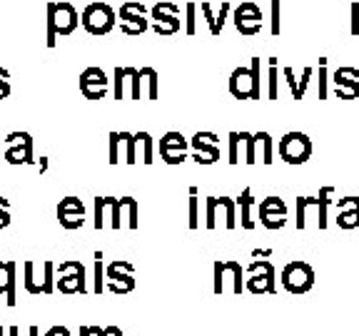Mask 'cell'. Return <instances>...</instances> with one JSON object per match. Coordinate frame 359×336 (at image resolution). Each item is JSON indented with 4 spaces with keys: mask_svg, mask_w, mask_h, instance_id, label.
<instances>
[{
    "mask_svg": "<svg viewBox=\"0 0 359 336\" xmlns=\"http://www.w3.org/2000/svg\"><path fill=\"white\" fill-rule=\"evenodd\" d=\"M45 13H48V35H45V45L48 48H55L57 38L60 35H70L75 33V28L80 25V15L75 10L73 3H67V0H60V3H48L45 6Z\"/></svg>",
    "mask_w": 359,
    "mask_h": 336,
    "instance_id": "6da1fadb",
    "label": "cell"
},
{
    "mask_svg": "<svg viewBox=\"0 0 359 336\" xmlns=\"http://www.w3.org/2000/svg\"><path fill=\"white\" fill-rule=\"evenodd\" d=\"M230 95L235 100H259L262 85H259V57H252L250 67H235L230 75Z\"/></svg>",
    "mask_w": 359,
    "mask_h": 336,
    "instance_id": "7a4b0ae2",
    "label": "cell"
},
{
    "mask_svg": "<svg viewBox=\"0 0 359 336\" xmlns=\"http://www.w3.org/2000/svg\"><path fill=\"white\" fill-rule=\"evenodd\" d=\"M22 286L28 294H53L55 291V262H22Z\"/></svg>",
    "mask_w": 359,
    "mask_h": 336,
    "instance_id": "3957f363",
    "label": "cell"
},
{
    "mask_svg": "<svg viewBox=\"0 0 359 336\" xmlns=\"http://www.w3.org/2000/svg\"><path fill=\"white\" fill-rule=\"evenodd\" d=\"M55 289L62 294H88V272L78 259L55 264Z\"/></svg>",
    "mask_w": 359,
    "mask_h": 336,
    "instance_id": "277c9868",
    "label": "cell"
},
{
    "mask_svg": "<svg viewBox=\"0 0 359 336\" xmlns=\"http://www.w3.org/2000/svg\"><path fill=\"white\" fill-rule=\"evenodd\" d=\"M230 289L232 294H242L245 291V269L235 259H217L215 262V294H222V291Z\"/></svg>",
    "mask_w": 359,
    "mask_h": 336,
    "instance_id": "5b68a950",
    "label": "cell"
},
{
    "mask_svg": "<svg viewBox=\"0 0 359 336\" xmlns=\"http://www.w3.org/2000/svg\"><path fill=\"white\" fill-rule=\"evenodd\" d=\"M118 22V13L112 10L107 3H90L85 10L80 13V25L88 30L90 35H107Z\"/></svg>",
    "mask_w": 359,
    "mask_h": 336,
    "instance_id": "8992f818",
    "label": "cell"
},
{
    "mask_svg": "<svg viewBox=\"0 0 359 336\" xmlns=\"http://www.w3.org/2000/svg\"><path fill=\"white\" fill-rule=\"evenodd\" d=\"M280 281L285 286V291H290V294H307L314 286V269L307 262H302V259H294V262L282 267Z\"/></svg>",
    "mask_w": 359,
    "mask_h": 336,
    "instance_id": "52a82bcc",
    "label": "cell"
},
{
    "mask_svg": "<svg viewBox=\"0 0 359 336\" xmlns=\"http://www.w3.org/2000/svg\"><path fill=\"white\" fill-rule=\"evenodd\" d=\"M250 276L245 279V289L250 291V294H275L277 291V272L275 267H272V262H267V259H255L252 264H250Z\"/></svg>",
    "mask_w": 359,
    "mask_h": 336,
    "instance_id": "ba28073f",
    "label": "cell"
},
{
    "mask_svg": "<svg viewBox=\"0 0 359 336\" xmlns=\"http://www.w3.org/2000/svg\"><path fill=\"white\" fill-rule=\"evenodd\" d=\"M217 219H222V224L227 230L237 227V202L230 197H208L205 200V227L215 230Z\"/></svg>",
    "mask_w": 359,
    "mask_h": 336,
    "instance_id": "9c48e42d",
    "label": "cell"
},
{
    "mask_svg": "<svg viewBox=\"0 0 359 336\" xmlns=\"http://www.w3.org/2000/svg\"><path fill=\"white\" fill-rule=\"evenodd\" d=\"M3 162L8 164H35L33 155V134L30 132H8L6 150H3Z\"/></svg>",
    "mask_w": 359,
    "mask_h": 336,
    "instance_id": "30bf717a",
    "label": "cell"
},
{
    "mask_svg": "<svg viewBox=\"0 0 359 336\" xmlns=\"http://www.w3.org/2000/svg\"><path fill=\"white\" fill-rule=\"evenodd\" d=\"M280 157L287 164H304L312 157V140L304 132H287L280 140Z\"/></svg>",
    "mask_w": 359,
    "mask_h": 336,
    "instance_id": "8fae6325",
    "label": "cell"
},
{
    "mask_svg": "<svg viewBox=\"0 0 359 336\" xmlns=\"http://www.w3.org/2000/svg\"><path fill=\"white\" fill-rule=\"evenodd\" d=\"M150 28L157 35H175L180 30V6L170 0H160L150 10Z\"/></svg>",
    "mask_w": 359,
    "mask_h": 336,
    "instance_id": "7c38bea8",
    "label": "cell"
},
{
    "mask_svg": "<svg viewBox=\"0 0 359 336\" xmlns=\"http://www.w3.org/2000/svg\"><path fill=\"white\" fill-rule=\"evenodd\" d=\"M130 88V100H142V75L137 67H115L112 73V97L125 100Z\"/></svg>",
    "mask_w": 359,
    "mask_h": 336,
    "instance_id": "4fadbf2b",
    "label": "cell"
},
{
    "mask_svg": "<svg viewBox=\"0 0 359 336\" xmlns=\"http://www.w3.org/2000/svg\"><path fill=\"white\" fill-rule=\"evenodd\" d=\"M147 28H150L147 8L140 0H125L120 6V30L125 35H142Z\"/></svg>",
    "mask_w": 359,
    "mask_h": 336,
    "instance_id": "5bb4252c",
    "label": "cell"
},
{
    "mask_svg": "<svg viewBox=\"0 0 359 336\" xmlns=\"http://www.w3.org/2000/svg\"><path fill=\"white\" fill-rule=\"evenodd\" d=\"M190 150H192V160L197 164H215L219 160V137L210 130H200V132L192 134L190 140Z\"/></svg>",
    "mask_w": 359,
    "mask_h": 336,
    "instance_id": "9a60e30c",
    "label": "cell"
},
{
    "mask_svg": "<svg viewBox=\"0 0 359 336\" xmlns=\"http://www.w3.org/2000/svg\"><path fill=\"white\" fill-rule=\"evenodd\" d=\"M232 22H235L237 33L245 35V38H252V35L262 33V10H259L257 3L245 0L232 13Z\"/></svg>",
    "mask_w": 359,
    "mask_h": 336,
    "instance_id": "2e32d148",
    "label": "cell"
},
{
    "mask_svg": "<svg viewBox=\"0 0 359 336\" xmlns=\"http://www.w3.org/2000/svg\"><path fill=\"white\" fill-rule=\"evenodd\" d=\"M105 279L112 294H128L135 289V267L125 259H115L105 267Z\"/></svg>",
    "mask_w": 359,
    "mask_h": 336,
    "instance_id": "e0dca14e",
    "label": "cell"
},
{
    "mask_svg": "<svg viewBox=\"0 0 359 336\" xmlns=\"http://www.w3.org/2000/svg\"><path fill=\"white\" fill-rule=\"evenodd\" d=\"M112 80L105 75L102 67H85L80 73V92L85 100H102L110 92Z\"/></svg>",
    "mask_w": 359,
    "mask_h": 336,
    "instance_id": "ac0fdd59",
    "label": "cell"
},
{
    "mask_svg": "<svg viewBox=\"0 0 359 336\" xmlns=\"http://www.w3.org/2000/svg\"><path fill=\"white\" fill-rule=\"evenodd\" d=\"M190 155V140L182 132H165L160 137V157L168 164H182Z\"/></svg>",
    "mask_w": 359,
    "mask_h": 336,
    "instance_id": "d6986e66",
    "label": "cell"
},
{
    "mask_svg": "<svg viewBox=\"0 0 359 336\" xmlns=\"http://www.w3.org/2000/svg\"><path fill=\"white\" fill-rule=\"evenodd\" d=\"M259 224H262L264 230H282L287 224V204L282 197H264L259 202Z\"/></svg>",
    "mask_w": 359,
    "mask_h": 336,
    "instance_id": "ffe728a7",
    "label": "cell"
},
{
    "mask_svg": "<svg viewBox=\"0 0 359 336\" xmlns=\"http://www.w3.org/2000/svg\"><path fill=\"white\" fill-rule=\"evenodd\" d=\"M332 85H334V95L339 100H357L359 97V70L357 67L342 65L337 67L332 75Z\"/></svg>",
    "mask_w": 359,
    "mask_h": 336,
    "instance_id": "44dd1931",
    "label": "cell"
},
{
    "mask_svg": "<svg viewBox=\"0 0 359 336\" xmlns=\"http://www.w3.org/2000/svg\"><path fill=\"white\" fill-rule=\"evenodd\" d=\"M57 222H60V227H65V230H80L85 224V204L83 200H78V197H65V200H60V204H57Z\"/></svg>",
    "mask_w": 359,
    "mask_h": 336,
    "instance_id": "7402d4cb",
    "label": "cell"
},
{
    "mask_svg": "<svg viewBox=\"0 0 359 336\" xmlns=\"http://www.w3.org/2000/svg\"><path fill=\"white\" fill-rule=\"evenodd\" d=\"M0 297H6L8 307L18 304V262H0Z\"/></svg>",
    "mask_w": 359,
    "mask_h": 336,
    "instance_id": "603a6c76",
    "label": "cell"
},
{
    "mask_svg": "<svg viewBox=\"0 0 359 336\" xmlns=\"http://www.w3.org/2000/svg\"><path fill=\"white\" fill-rule=\"evenodd\" d=\"M337 227L339 230H359V197L349 195L337 202Z\"/></svg>",
    "mask_w": 359,
    "mask_h": 336,
    "instance_id": "cb8c5ba5",
    "label": "cell"
},
{
    "mask_svg": "<svg viewBox=\"0 0 359 336\" xmlns=\"http://www.w3.org/2000/svg\"><path fill=\"white\" fill-rule=\"evenodd\" d=\"M235 202H237V207H240V224L245 227V230H255V219H252L255 200H252V190H250V187H245Z\"/></svg>",
    "mask_w": 359,
    "mask_h": 336,
    "instance_id": "d4e9b609",
    "label": "cell"
},
{
    "mask_svg": "<svg viewBox=\"0 0 359 336\" xmlns=\"http://www.w3.org/2000/svg\"><path fill=\"white\" fill-rule=\"evenodd\" d=\"M255 145H257V160L262 164L275 162V140L269 132H255Z\"/></svg>",
    "mask_w": 359,
    "mask_h": 336,
    "instance_id": "484cf974",
    "label": "cell"
},
{
    "mask_svg": "<svg viewBox=\"0 0 359 336\" xmlns=\"http://www.w3.org/2000/svg\"><path fill=\"white\" fill-rule=\"evenodd\" d=\"M135 142H137V160H142V164L155 162V140L150 132H135Z\"/></svg>",
    "mask_w": 359,
    "mask_h": 336,
    "instance_id": "4316f807",
    "label": "cell"
},
{
    "mask_svg": "<svg viewBox=\"0 0 359 336\" xmlns=\"http://www.w3.org/2000/svg\"><path fill=\"white\" fill-rule=\"evenodd\" d=\"M120 207H123V219L128 224V230H137L140 227V204L135 197H120Z\"/></svg>",
    "mask_w": 359,
    "mask_h": 336,
    "instance_id": "83f0119b",
    "label": "cell"
},
{
    "mask_svg": "<svg viewBox=\"0 0 359 336\" xmlns=\"http://www.w3.org/2000/svg\"><path fill=\"white\" fill-rule=\"evenodd\" d=\"M309 209H320V197H297V230H307V212Z\"/></svg>",
    "mask_w": 359,
    "mask_h": 336,
    "instance_id": "f1b7e54d",
    "label": "cell"
},
{
    "mask_svg": "<svg viewBox=\"0 0 359 336\" xmlns=\"http://www.w3.org/2000/svg\"><path fill=\"white\" fill-rule=\"evenodd\" d=\"M142 85H147V100H157L160 97V75L155 67H140Z\"/></svg>",
    "mask_w": 359,
    "mask_h": 336,
    "instance_id": "f546056e",
    "label": "cell"
},
{
    "mask_svg": "<svg viewBox=\"0 0 359 336\" xmlns=\"http://www.w3.org/2000/svg\"><path fill=\"white\" fill-rule=\"evenodd\" d=\"M123 140V162L135 164L137 162V142H135V132H120Z\"/></svg>",
    "mask_w": 359,
    "mask_h": 336,
    "instance_id": "4dcf8cb0",
    "label": "cell"
},
{
    "mask_svg": "<svg viewBox=\"0 0 359 336\" xmlns=\"http://www.w3.org/2000/svg\"><path fill=\"white\" fill-rule=\"evenodd\" d=\"M334 187H322L320 190V209H317V227L327 230V209H330V197Z\"/></svg>",
    "mask_w": 359,
    "mask_h": 336,
    "instance_id": "1f68e13d",
    "label": "cell"
},
{
    "mask_svg": "<svg viewBox=\"0 0 359 336\" xmlns=\"http://www.w3.org/2000/svg\"><path fill=\"white\" fill-rule=\"evenodd\" d=\"M240 137H242L240 150H245V160H242V162L255 164V162H257V145H255V134L252 132H240Z\"/></svg>",
    "mask_w": 359,
    "mask_h": 336,
    "instance_id": "d6a6232c",
    "label": "cell"
},
{
    "mask_svg": "<svg viewBox=\"0 0 359 336\" xmlns=\"http://www.w3.org/2000/svg\"><path fill=\"white\" fill-rule=\"evenodd\" d=\"M105 264H102V252H95V279H93V291L95 294H102L105 291Z\"/></svg>",
    "mask_w": 359,
    "mask_h": 336,
    "instance_id": "836d02e7",
    "label": "cell"
},
{
    "mask_svg": "<svg viewBox=\"0 0 359 336\" xmlns=\"http://www.w3.org/2000/svg\"><path fill=\"white\" fill-rule=\"evenodd\" d=\"M267 95L269 100L280 97V80H277V57H269V80H267Z\"/></svg>",
    "mask_w": 359,
    "mask_h": 336,
    "instance_id": "e575fe53",
    "label": "cell"
},
{
    "mask_svg": "<svg viewBox=\"0 0 359 336\" xmlns=\"http://www.w3.org/2000/svg\"><path fill=\"white\" fill-rule=\"evenodd\" d=\"M230 10H232V3H230V0H222V3H219V13L215 15V25H212V30H210V35H215V38H217V35L222 33L224 20H227Z\"/></svg>",
    "mask_w": 359,
    "mask_h": 336,
    "instance_id": "d590c367",
    "label": "cell"
},
{
    "mask_svg": "<svg viewBox=\"0 0 359 336\" xmlns=\"http://www.w3.org/2000/svg\"><path fill=\"white\" fill-rule=\"evenodd\" d=\"M200 190L197 187H190V230H197L200 227Z\"/></svg>",
    "mask_w": 359,
    "mask_h": 336,
    "instance_id": "8d00e7d4",
    "label": "cell"
},
{
    "mask_svg": "<svg viewBox=\"0 0 359 336\" xmlns=\"http://www.w3.org/2000/svg\"><path fill=\"white\" fill-rule=\"evenodd\" d=\"M185 33L187 35L197 33V6L192 0H187V6H185Z\"/></svg>",
    "mask_w": 359,
    "mask_h": 336,
    "instance_id": "74e56055",
    "label": "cell"
},
{
    "mask_svg": "<svg viewBox=\"0 0 359 336\" xmlns=\"http://www.w3.org/2000/svg\"><path fill=\"white\" fill-rule=\"evenodd\" d=\"M93 224H95V230H102V227H107L105 222V197H95V204H93Z\"/></svg>",
    "mask_w": 359,
    "mask_h": 336,
    "instance_id": "f35d334b",
    "label": "cell"
},
{
    "mask_svg": "<svg viewBox=\"0 0 359 336\" xmlns=\"http://www.w3.org/2000/svg\"><path fill=\"white\" fill-rule=\"evenodd\" d=\"M240 147H242V137L240 132H230V164H240Z\"/></svg>",
    "mask_w": 359,
    "mask_h": 336,
    "instance_id": "ab89813d",
    "label": "cell"
},
{
    "mask_svg": "<svg viewBox=\"0 0 359 336\" xmlns=\"http://www.w3.org/2000/svg\"><path fill=\"white\" fill-rule=\"evenodd\" d=\"M120 150H123L120 132H110V164H120Z\"/></svg>",
    "mask_w": 359,
    "mask_h": 336,
    "instance_id": "60d3db41",
    "label": "cell"
},
{
    "mask_svg": "<svg viewBox=\"0 0 359 336\" xmlns=\"http://www.w3.org/2000/svg\"><path fill=\"white\" fill-rule=\"evenodd\" d=\"M11 227V202L6 197H0V230Z\"/></svg>",
    "mask_w": 359,
    "mask_h": 336,
    "instance_id": "b9f144b4",
    "label": "cell"
},
{
    "mask_svg": "<svg viewBox=\"0 0 359 336\" xmlns=\"http://www.w3.org/2000/svg\"><path fill=\"white\" fill-rule=\"evenodd\" d=\"M11 95V70L0 67V100H6Z\"/></svg>",
    "mask_w": 359,
    "mask_h": 336,
    "instance_id": "7bdbcfd3",
    "label": "cell"
},
{
    "mask_svg": "<svg viewBox=\"0 0 359 336\" xmlns=\"http://www.w3.org/2000/svg\"><path fill=\"white\" fill-rule=\"evenodd\" d=\"M282 73H285V80H287V85H290L292 97L297 100V95H299V83H297V78H294V70H292V67H285Z\"/></svg>",
    "mask_w": 359,
    "mask_h": 336,
    "instance_id": "ee69618b",
    "label": "cell"
},
{
    "mask_svg": "<svg viewBox=\"0 0 359 336\" xmlns=\"http://www.w3.org/2000/svg\"><path fill=\"white\" fill-rule=\"evenodd\" d=\"M320 100H327V57H320Z\"/></svg>",
    "mask_w": 359,
    "mask_h": 336,
    "instance_id": "f6af8a7d",
    "label": "cell"
},
{
    "mask_svg": "<svg viewBox=\"0 0 359 336\" xmlns=\"http://www.w3.org/2000/svg\"><path fill=\"white\" fill-rule=\"evenodd\" d=\"M272 35H280V0H272Z\"/></svg>",
    "mask_w": 359,
    "mask_h": 336,
    "instance_id": "bcb514c9",
    "label": "cell"
},
{
    "mask_svg": "<svg viewBox=\"0 0 359 336\" xmlns=\"http://www.w3.org/2000/svg\"><path fill=\"white\" fill-rule=\"evenodd\" d=\"M312 75H314V67H304L302 80H299V95H297V100H302V97H304V92H307L309 80H312Z\"/></svg>",
    "mask_w": 359,
    "mask_h": 336,
    "instance_id": "7dc6e473",
    "label": "cell"
},
{
    "mask_svg": "<svg viewBox=\"0 0 359 336\" xmlns=\"http://www.w3.org/2000/svg\"><path fill=\"white\" fill-rule=\"evenodd\" d=\"M349 33L359 38V3H352V28H349Z\"/></svg>",
    "mask_w": 359,
    "mask_h": 336,
    "instance_id": "c3c4849f",
    "label": "cell"
},
{
    "mask_svg": "<svg viewBox=\"0 0 359 336\" xmlns=\"http://www.w3.org/2000/svg\"><path fill=\"white\" fill-rule=\"evenodd\" d=\"M80 336H105V329H100V326H80Z\"/></svg>",
    "mask_w": 359,
    "mask_h": 336,
    "instance_id": "681fc988",
    "label": "cell"
},
{
    "mask_svg": "<svg viewBox=\"0 0 359 336\" xmlns=\"http://www.w3.org/2000/svg\"><path fill=\"white\" fill-rule=\"evenodd\" d=\"M8 336H22L20 334V326H11V329H8ZM25 336H40V329H38V326H30Z\"/></svg>",
    "mask_w": 359,
    "mask_h": 336,
    "instance_id": "f907efd6",
    "label": "cell"
},
{
    "mask_svg": "<svg viewBox=\"0 0 359 336\" xmlns=\"http://www.w3.org/2000/svg\"><path fill=\"white\" fill-rule=\"evenodd\" d=\"M43 336H73V334H70V329H67V326H50V329L45 331Z\"/></svg>",
    "mask_w": 359,
    "mask_h": 336,
    "instance_id": "816d5d0a",
    "label": "cell"
},
{
    "mask_svg": "<svg viewBox=\"0 0 359 336\" xmlns=\"http://www.w3.org/2000/svg\"><path fill=\"white\" fill-rule=\"evenodd\" d=\"M105 336H123V329L115 326V324H110V326H105Z\"/></svg>",
    "mask_w": 359,
    "mask_h": 336,
    "instance_id": "f5cc1de1",
    "label": "cell"
},
{
    "mask_svg": "<svg viewBox=\"0 0 359 336\" xmlns=\"http://www.w3.org/2000/svg\"><path fill=\"white\" fill-rule=\"evenodd\" d=\"M35 164H38L40 174H45V172H48V157H40V160H38V162H35Z\"/></svg>",
    "mask_w": 359,
    "mask_h": 336,
    "instance_id": "db71d44e",
    "label": "cell"
},
{
    "mask_svg": "<svg viewBox=\"0 0 359 336\" xmlns=\"http://www.w3.org/2000/svg\"><path fill=\"white\" fill-rule=\"evenodd\" d=\"M6 145V137H0V147ZM0 162H3V152H0Z\"/></svg>",
    "mask_w": 359,
    "mask_h": 336,
    "instance_id": "11a10c76",
    "label": "cell"
},
{
    "mask_svg": "<svg viewBox=\"0 0 359 336\" xmlns=\"http://www.w3.org/2000/svg\"><path fill=\"white\" fill-rule=\"evenodd\" d=\"M0 336H8V331H6V329H3V326H0Z\"/></svg>",
    "mask_w": 359,
    "mask_h": 336,
    "instance_id": "9f6ffc18",
    "label": "cell"
}]
</instances>
